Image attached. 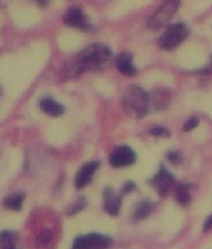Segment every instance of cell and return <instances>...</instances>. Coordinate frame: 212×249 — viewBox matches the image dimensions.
I'll return each instance as SVG.
<instances>
[{
	"label": "cell",
	"instance_id": "cell-8",
	"mask_svg": "<svg viewBox=\"0 0 212 249\" xmlns=\"http://www.w3.org/2000/svg\"><path fill=\"white\" fill-rule=\"evenodd\" d=\"M63 21L69 27L79 28V29L86 31V32L92 29V24L87 20L83 11L81 8H77V7L68 9V12L63 16Z\"/></svg>",
	"mask_w": 212,
	"mask_h": 249
},
{
	"label": "cell",
	"instance_id": "cell-1",
	"mask_svg": "<svg viewBox=\"0 0 212 249\" xmlns=\"http://www.w3.org/2000/svg\"><path fill=\"white\" fill-rule=\"evenodd\" d=\"M113 54L112 50L104 44H91L75 58L68 61L62 69L61 77L62 79L78 77L81 72L86 70H102L107 68L111 62Z\"/></svg>",
	"mask_w": 212,
	"mask_h": 249
},
{
	"label": "cell",
	"instance_id": "cell-10",
	"mask_svg": "<svg viewBox=\"0 0 212 249\" xmlns=\"http://www.w3.org/2000/svg\"><path fill=\"white\" fill-rule=\"evenodd\" d=\"M104 204L103 207L106 210V213H108L109 215H118L120 209H122V196L116 195L115 190L112 187H106L104 189Z\"/></svg>",
	"mask_w": 212,
	"mask_h": 249
},
{
	"label": "cell",
	"instance_id": "cell-21",
	"mask_svg": "<svg viewBox=\"0 0 212 249\" xmlns=\"http://www.w3.org/2000/svg\"><path fill=\"white\" fill-rule=\"evenodd\" d=\"M167 159H169L170 162L174 163V165H178V163L181 162V156H179V153H178L177 150L169 152V153H167Z\"/></svg>",
	"mask_w": 212,
	"mask_h": 249
},
{
	"label": "cell",
	"instance_id": "cell-12",
	"mask_svg": "<svg viewBox=\"0 0 212 249\" xmlns=\"http://www.w3.org/2000/svg\"><path fill=\"white\" fill-rule=\"evenodd\" d=\"M40 108L42 112L48 113L50 116H61L63 112H65V108H63L62 105H59L58 102H55L54 99L52 98H42L40 100Z\"/></svg>",
	"mask_w": 212,
	"mask_h": 249
},
{
	"label": "cell",
	"instance_id": "cell-24",
	"mask_svg": "<svg viewBox=\"0 0 212 249\" xmlns=\"http://www.w3.org/2000/svg\"><path fill=\"white\" fill-rule=\"evenodd\" d=\"M202 72H210V74H212V55H211V59H210V64L206 66L204 70H202Z\"/></svg>",
	"mask_w": 212,
	"mask_h": 249
},
{
	"label": "cell",
	"instance_id": "cell-3",
	"mask_svg": "<svg viewBox=\"0 0 212 249\" xmlns=\"http://www.w3.org/2000/svg\"><path fill=\"white\" fill-rule=\"evenodd\" d=\"M179 7V1L177 0H170V1H165L159 8L154 12L148 20L146 27L149 28L150 31H157L159 28H162L163 25L169 24V21L172 20L174 14L177 12V9Z\"/></svg>",
	"mask_w": 212,
	"mask_h": 249
},
{
	"label": "cell",
	"instance_id": "cell-7",
	"mask_svg": "<svg viewBox=\"0 0 212 249\" xmlns=\"http://www.w3.org/2000/svg\"><path fill=\"white\" fill-rule=\"evenodd\" d=\"M174 182H176V178L173 177L172 173L169 172L163 165H161L159 172L152 178L150 185H153L157 189L158 194L163 196V195H166L170 191V189L174 186Z\"/></svg>",
	"mask_w": 212,
	"mask_h": 249
},
{
	"label": "cell",
	"instance_id": "cell-19",
	"mask_svg": "<svg viewBox=\"0 0 212 249\" xmlns=\"http://www.w3.org/2000/svg\"><path fill=\"white\" fill-rule=\"evenodd\" d=\"M149 133H152L153 136L170 137V132L167 131L166 128H163V127H153V128H150Z\"/></svg>",
	"mask_w": 212,
	"mask_h": 249
},
{
	"label": "cell",
	"instance_id": "cell-23",
	"mask_svg": "<svg viewBox=\"0 0 212 249\" xmlns=\"http://www.w3.org/2000/svg\"><path fill=\"white\" fill-rule=\"evenodd\" d=\"M211 228H212V213L207 217V219H206V222H204V226H203L204 231H208V230H211Z\"/></svg>",
	"mask_w": 212,
	"mask_h": 249
},
{
	"label": "cell",
	"instance_id": "cell-18",
	"mask_svg": "<svg viewBox=\"0 0 212 249\" xmlns=\"http://www.w3.org/2000/svg\"><path fill=\"white\" fill-rule=\"evenodd\" d=\"M85 206H86V199H85V198H79V199L75 202V204L72 206V209L69 211V215H75V213H78L79 211H82V210L85 209Z\"/></svg>",
	"mask_w": 212,
	"mask_h": 249
},
{
	"label": "cell",
	"instance_id": "cell-20",
	"mask_svg": "<svg viewBox=\"0 0 212 249\" xmlns=\"http://www.w3.org/2000/svg\"><path fill=\"white\" fill-rule=\"evenodd\" d=\"M199 125V119L198 118H190L187 122L185 123V125H183V131L185 132H190L195 129V128Z\"/></svg>",
	"mask_w": 212,
	"mask_h": 249
},
{
	"label": "cell",
	"instance_id": "cell-4",
	"mask_svg": "<svg viewBox=\"0 0 212 249\" xmlns=\"http://www.w3.org/2000/svg\"><path fill=\"white\" fill-rule=\"evenodd\" d=\"M189 35V29L183 23L173 24L167 28L166 32L163 33L159 38V46L163 50H172L181 44Z\"/></svg>",
	"mask_w": 212,
	"mask_h": 249
},
{
	"label": "cell",
	"instance_id": "cell-6",
	"mask_svg": "<svg viewBox=\"0 0 212 249\" xmlns=\"http://www.w3.org/2000/svg\"><path fill=\"white\" fill-rule=\"evenodd\" d=\"M136 162V153L132 148L122 145L118 146L109 156V163L113 168H124V166H131Z\"/></svg>",
	"mask_w": 212,
	"mask_h": 249
},
{
	"label": "cell",
	"instance_id": "cell-9",
	"mask_svg": "<svg viewBox=\"0 0 212 249\" xmlns=\"http://www.w3.org/2000/svg\"><path fill=\"white\" fill-rule=\"evenodd\" d=\"M100 166V163L98 161H91V162L83 165L81 168V170L77 173L75 176V179H74V185L77 189H83L85 186H87L92 179V176L95 174V172L98 170V168Z\"/></svg>",
	"mask_w": 212,
	"mask_h": 249
},
{
	"label": "cell",
	"instance_id": "cell-14",
	"mask_svg": "<svg viewBox=\"0 0 212 249\" xmlns=\"http://www.w3.org/2000/svg\"><path fill=\"white\" fill-rule=\"evenodd\" d=\"M190 187H191V186L186 185V183H181V185L176 186V189H174V195H176L177 202L179 204L187 206V204L191 202Z\"/></svg>",
	"mask_w": 212,
	"mask_h": 249
},
{
	"label": "cell",
	"instance_id": "cell-13",
	"mask_svg": "<svg viewBox=\"0 0 212 249\" xmlns=\"http://www.w3.org/2000/svg\"><path fill=\"white\" fill-rule=\"evenodd\" d=\"M24 199H25V194L24 193H16V194H9L4 198V206L7 209L14 210V211H20L23 209Z\"/></svg>",
	"mask_w": 212,
	"mask_h": 249
},
{
	"label": "cell",
	"instance_id": "cell-16",
	"mask_svg": "<svg viewBox=\"0 0 212 249\" xmlns=\"http://www.w3.org/2000/svg\"><path fill=\"white\" fill-rule=\"evenodd\" d=\"M0 249H18V247H16V235L14 232H0Z\"/></svg>",
	"mask_w": 212,
	"mask_h": 249
},
{
	"label": "cell",
	"instance_id": "cell-2",
	"mask_svg": "<svg viewBox=\"0 0 212 249\" xmlns=\"http://www.w3.org/2000/svg\"><path fill=\"white\" fill-rule=\"evenodd\" d=\"M123 107L133 118H144L149 112V95L141 87L132 85L123 94Z\"/></svg>",
	"mask_w": 212,
	"mask_h": 249
},
{
	"label": "cell",
	"instance_id": "cell-11",
	"mask_svg": "<svg viewBox=\"0 0 212 249\" xmlns=\"http://www.w3.org/2000/svg\"><path fill=\"white\" fill-rule=\"evenodd\" d=\"M116 68L126 77H133L137 74V69L133 64V57L129 53H120L116 57Z\"/></svg>",
	"mask_w": 212,
	"mask_h": 249
},
{
	"label": "cell",
	"instance_id": "cell-5",
	"mask_svg": "<svg viewBox=\"0 0 212 249\" xmlns=\"http://www.w3.org/2000/svg\"><path fill=\"white\" fill-rule=\"evenodd\" d=\"M112 244V239L100 233H88L78 236L72 243L71 249H108Z\"/></svg>",
	"mask_w": 212,
	"mask_h": 249
},
{
	"label": "cell",
	"instance_id": "cell-17",
	"mask_svg": "<svg viewBox=\"0 0 212 249\" xmlns=\"http://www.w3.org/2000/svg\"><path fill=\"white\" fill-rule=\"evenodd\" d=\"M52 240V231L50 230H42L37 236V244L48 245Z\"/></svg>",
	"mask_w": 212,
	"mask_h": 249
},
{
	"label": "cell",
	"instance_id": "cell-15",
	"mask_svg": "<svg viewBox=\"0 0 212 249\" xmlns=\"http://www.w3.org/2000/svg\"><path fill=\"white\" fill-rule=\"evenodd\" d=\"M153 210H154L153 202H150V200H142V202H140V203L136 206L133 216H135L136 220H141V219H145V217L148 216Z\"/></svg>",
	"mask_w": 212,
	"mask_h": 249
},
{
	"label": "cell",
	"instance_id": "cell-22",
	"mask_svg": "<svg viewBox=\"0 0 212 249\" xmlns=\"http://www.w3.org/2000/svg\"><path fill=\"white\" fill-rule=\"evenodd\" d=\"M136 187L135 185V182H132V181H128L124 183V186H123V194H128V193H131L133 189Z\"/></svg>",
	"mask_w": 212,
	"mask_h": 249
}]
</instances>
